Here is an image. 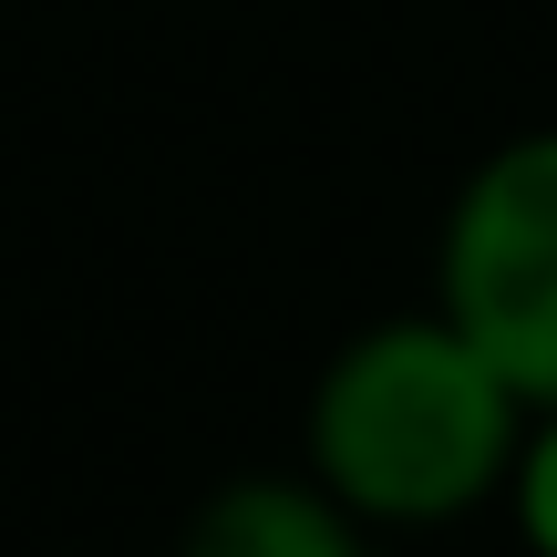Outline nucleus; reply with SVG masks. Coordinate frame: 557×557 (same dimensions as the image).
<instances>
[{
    "label": "nucleus",
    "mask_w": 557,
    "mask_h": 557,
    "mask_svg": "<svg viewBox=\"0 0 557 557\" xmlns=\"http://www.w3.org/2000/svg\"><path fill=\"white\" fill-rule=\"evenodd\" d=\"M434 310L517 382V403H557V124L506 135L455 186L434 238Z\"/></svg>",
    "instance_id": "obj_2"
},
{
    "label": "nucleus",
    "mask_w": 557,
    "mask_h": 557,
    "mask_svg": "<svg viewBox=\"0 0 557 557\" xmlns=\"http://www.w3.org/2000/svg\"><path fill=\"white\" fill-rule=\"evenodd\" d=\"M176 557H372V527L320 475H227L186 517Z\"/></svg>",
    "instance_id": "obj_3"
},
{
    "label": "nucleus",
    "mask_w": 557,
    "mask_h": 557,
    "mask_svg": "<svg viewBox=\"0 0 557 557\" xmlns=\"http://www.w3.org/2000/svg\"><path fill=\"white\" fill-rule=\"evenodd\" d=\"M506 517H517L527 557H557V403H527V434H517V465H506Z\"/></svg>",
    "instance_id": "obj_4"
},
{
    "label": "nucleus",
    "mask_w": 557,
    "mask_h": 557,
    "mask_svg": "<svg viewBox=\"0 0 557 557\" xmlns=\"http://www.w3.org/2000/svg\"><path fill=\"white\" fill-rule=\"evenodd\" d=\"M527 403L444 310L351 331L310 382V475L372 537H434L506 496Z\"/></svg>",
    "instance_id": "obj_1"
}]
</instances>
